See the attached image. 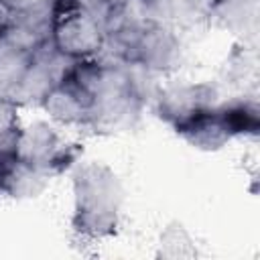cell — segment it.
Listing matches in <instances>:
<instances>
[{
    "label": "cell",
    "instance_id": "19",
    "mask_svg": "<svg viewBox=\"0 0 260 260\" xmlns=\"http://www.w3.org/2000/svg\"><path fill=\"white\" fill-rule=\"evenodd\" d=\"M8 20H10V12H8V10L4 8V4L0 2V30L8 24Z\"/></svg>",
    "mask_w": 260,
    "mask_h": 260
},
{
    "label": "cell",
    "instance_id": "1",
    "mask_svg": "<svg viewBox=\"0 0 260 260\" xmlns=\"http://www.w3.org/2000/svg\"><path fill=\"white\" fill-rule=\"evenodd\" d=\"M71 175V230L83 242H104L118 234L124 185L104 160H79Z\"/></svg>",
    "mask_w": 260,
    "mask_h": 260
},
{
    "label": "cell",
    "instance_id": "6",
    "mask_svg": "<svg viewBox=\"0 0 260 260\" xmlns=\"http://www.w3.org/2000/svg\"><path fill=\"white\" fill-rule=\"evenodd\" d=\"M93 106V95L89 89H85L71 73L59 81L43 100L41 108L47 112L51 122L63 124V126H75L85 128L89 120V112Z\"/></svg>",
    "mask_w": 260,
    "mask_h": 260
},
{
    "label": "cell",
    "instance_id": "5",
    "mask_svg": "<svg viewBox=\"0 0 260 260\" xmlns=\"http://www.w3.org/2000/svg\"><path fill=\"white\" fill-rule=\"evenodd\" d=\"M219 87L211 81H175L154 95L156 116L173 130L219 102Z\"/></svg>",
    "mask_w": 260,
    "mask_h": 260
},
{
    "label": "cell",
    "instance_id": "7",
    "mask_svg": "<svg viewBox=\"0 0 260 260\" xmlns=\"http://www.w3.org/2000/svg\"><path fill=\"white\" fill-rule=\"evenodd\" d=\"M173 132L183 142H187L191 148L201 150V152H217L234 140L217 104L213 108L193 116L191 120L183 122Z\"/></svg>",
    "mask_w": 260,
    "mask_h": 260
},
{
    "label": "cell",
    "instance_id": "4",
    "mask_svg": "<svg viewBox=\"0 0 260 260\" xmlns=\"http://www.w3.org/2000/svg\"><path fill=\"white\" fill-rule=\"evenodd\" d=\"M73 65L75 61L59 53L49 39L32 53L24 73L8 93V102H12L18 110L32 106L41 108L45 95L71 73Z\"/></svg>",
    "mask_w": 260,
    "mask_h": 260
},
{
    "label": "cell",
    "instance_id": "10",
    "mask_svg": "<svg viewBox=\"0 0 260 260\" xmlns=\"http://www.w3.org/2000/svg\"><path fill=\"white\" fill-rule=\"evenodd\" d=\"M217 108L236 138H258L260 132V106L256 95H234L230 100H219Z\"/></svg>",
    "mask_w": 260,
    "mask_h": 260
},
{
    "label": "cell",
    "instance_id": "17",
    "mask_svg": "<svg viewBox=\"0 0 260 260\" xmlns=\"http://www.w3.org/2000/svg\"><path fill=\"white\" fill-rule=\"evenodd\" d=\"M18 126H20L18 108L12 102L0 98V136L10 132V130H14V128H18Z\"/></svg>",
    "mask_w": 260,
    "mask_h": 260
},
{
    "label": "cell",
    "instance_id": "12",
    "mask_svg": "<svg viewBox=\"0 0 260 260\" xmlns=\"http://www.w3.org/2000/svg\"><path fill=\"white\" fill-rule=\"evenodd\" d=\"M256 45L238 43L221 63V79L228 85H244V81L256 77Z\"/></svg>",
    "mask_w": 260,
    "mask_h": 260
},
{
    "label": "cell",
    "instance_id": "20",
    "mask_svg": "<svg viewBox=\"0 0 260 260\" xmlns=\"http://www.w3.org/2000/svg\"><path fill=\"white\" fill-rule=\"evenodd\" d=\"M4 167H6V162L0 158V185H2V175H4Z\"/></svg>",
    "mask_w": 260,
    "mask_h": 260
},
{
    "label": "cell",
    "instance_id": "18",
    "mask_svg": "<svg viewBox=\"0 0 260 260\" xmlns=\"http://www.w3.org/2000/svg\"><path fill=\"white\" fill-rule=\"evenodd\" d=\"M81 2H83V4H85V6L100 18V16L104 14V10H106L114 0H81Z\"/></svg>",
    "mask_w": 260,
    "mask_h": 260
},
{
    "label": "cell",
    "instance_id": "11",
    "mask_svg": "<svg viewBox=\"0 0 260 260\" xmlns=\"http://www.w3.org/2000/svg\"><path fill=\"white\" fill-rule=\"evenodd\" d=\"M32 53L0 37V98L8 100V93L24 73Z\"/></svg>",
    "mask_w": 260,
    "mask_h": 260
},
{
    "label": "cell",
    "instance_id": "2",
    "mask_svg": "<svg viewBox=\"0 0 260 260\" xmlns=\"http://www.w3.org/2000/svg\"><path fill=\"white\" fill-rule=\"evenodd\" d=\"M51 43L73 61L100 57L106 35L100 18L81 0H51Z\"/></svg>",
    "mask_w": 260,
    "mask_h": 260
},
{
    "label": "cell",
    "instance_id": "8",
    "mask_svg": "<svg viewBox=\"0 0 260 260\" xmlns=\"http://www.w3.org/2000/svg\"><path fill=\"white\" fill-rule=\"evenodd\" d=\"M260 8L258 0H221L207 24L232 35L238 43L256 45Z\"/></svg>",
    "mask_w": 260,
    "mask_h": 260
},
{
    "label": "cell",
    "instance_id": "16",
    "mask_svg": "<svg viewBox=\"0 0 260 260\" xmlns=\"http://www.w3.org/2000/svg\"><path fill=\"white\" fill-rule=\"evenodd\" d=\"M0 2L10 12V16L28 14V12H41V10L51 8V0H0Z\"/></svg>",
    "mask_w": 260,
    "mask_h": 260
},
{
    "label": "cell",
    "instance_id": "9",
    "mask_svg": "<svg viewBox=\"0 0 260 260\" xmlns=\"http://www.w3.org/2000/svg\"><path fill=\"white\" fill-rule=\"evenodd\" d=\"M49 181L51 177L45 171L16 156L4 167L0 195H6L10 199H32L47 189Z\"/></svg>",
    "mask_w": 260,
    "mask_h": 260
},
{
    "label": "cell",
    "instance_id": "13",
    "mask_svg": "<svg viewBox=\"0 0 260 260\" xmlns=\"http://www.w3.org/2000/svg\"><path fill=\"white\" fill-rule=\"evenodd\" d=\"M158 258H193L197 256V246L191 232L181 221H171L162 228L156 242Z\"/></svg>",
    "mask_w": 260,
    "mask_h": 260
},
{
    "label": "cell",
    "instance_id": "3",
    "mask_svg": "<svg viewBox=\"0 0 260 260\" xmlns=\"http://www.w3.org/2000/svg\"><path fill=\"white\" fill-rule=\"evenodd\" d=\"M81 156L83 146L79 142L65 140L51 122L35 120L20 128L18 158L45 171L51 179L71 173Z\"/></svg>",
    "mask_w": 260,
    "mask_h": 260
},
{
    "label": "cell",
    "instance_id": "15",
    "mask_svg": "<svg viewBox=\"0 0 260 260\" xmlns=\"http://www.w3.org/2000/svg\"><path fill=\"white\" fill-rule=\"evenodd\" d=\"M219 2L221 0H187L185 20H191V22H207Z\"/></svg>",
    "mask_w": 260,
    "mask_h": 260
},
{
    "label": "cell",
    "instance_id": "14",
    "mask_svg": "<svg viewBox=\"0 0 260 260\" xmlns=\"http://www.w3.org/2000/svg\"><path fill=\"white\" fill-rule=\"evenodd\" d=\"M134 12L146 22L173 24L185 20L187 0H128Z\"/></svg>",
    "mask_w": 260,
    "mask_h": 260
}]
</instances>
